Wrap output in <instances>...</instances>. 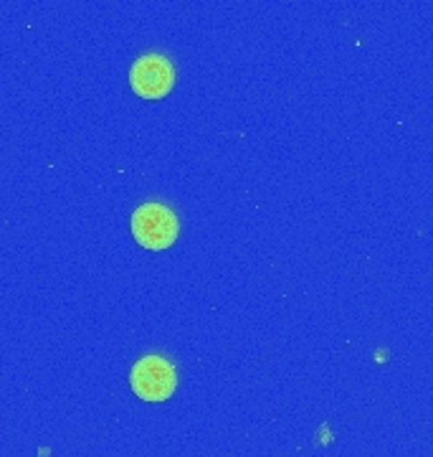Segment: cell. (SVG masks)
Segmentation results:
<instances>
[{"label":"cell","mask_w":433,"mask_h":457,"mask_svg":"<svg viewBox=\"0 0 433 457\" xmlns=\"http://www.w3.org/2000/svg\"><path fill=\"white\" fill-rule=\"evenodd\" d=\"M132 234L137 245H143L144 249L162 252L176 245L180 221L170 206H165L160 201H147L132 213Z\"/></svg>","instance_id":"cell-1"},{"label":"cell","mask_w":433,"mask_h":457,"mask_svg":"<svg viewBox=\"0 0 433 457\" xmlns=\"http://www.w3.org/2000/svg\"><path fill=\"white\" fill-rule=\"evenodd\" d=\"M129 386L143 402H165L177 386V369L162 356H143L129 371Z\"/></svg>","instance_id":"cell-2"},{"label":"cell","mask_w":433,"mask_h":457,"mask_svg":"<svg viewBox=\"0 0 433 457\" xmlns=\"http://www.w3.org/2000/svg\"><path fill=\"white\" fill-rule=\"evenodd\" d=\"M176 84V66L165 54H144L129 69V87L143 99H162Z\"/></svg>","instance_id":"cell-3"}]
</instances>
